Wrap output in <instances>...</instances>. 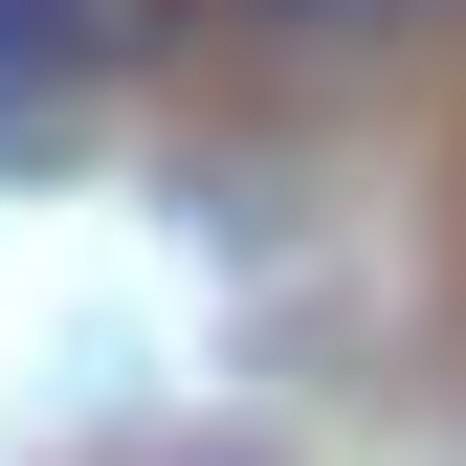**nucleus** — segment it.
<instances>
[{
	"mask_svg": "<svg viewBox=\"0 0 466 466\" xmlns=\"http://www.w3.org/2000/svg\"><path fill=\"white\" fill-rule=\"evenodd\" d=\"M222 23H245V45H400L422 0H222Z\"/></svg>",
	"mask_w": 466,
	"mask_h": 466,
	"instance_id": "f03ea898",
	"label": "nucleus"
},
{
	"mask_svg": "<svg viewBox=\"0 0 466 466\" xmlns=\"http://www.w3.org/2000/svg\"><path fill=\"white\" fill-rule=\"evenodd\" d=\"M178 45V0H0V89H111Z\"/></svg>",
	"mask_w": 466,
	"mask_h": 466,
	"instance_id": "f257e3e1",
	"label": "nucleus"
}]
</instances>
